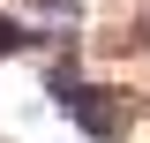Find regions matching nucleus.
<instances>
[{"label": "nucleus", "instance_id": "1", "mask_svg": "<svg viewBox=\"0 0 150 143\" xmlns=\"http://www.w3.org/2000/svg\"><path fill=\"white\" fill-rule=\"evenodd\" d=\"M45 98L60 106V121L83 128L90 143H128V128H135V106H128L112 83H98L75 45H68V53H60V45L45 53Z\"/></svg>", "mask_w": 150, "mask_h": 143}, {"label": "nucleus", "instance_id": "2", "mask_svg": "<svg viewBox=\"0 0 150 143\" xmlns=\"http://www.w3.org/2000/svg\"><path fill=\"white\" fill-rule=\"evenodd\" d=\"M53 38H60V30H38V23H23V15H0V60H15V53H53Z\"/></svg>", "mask_w": 150, "mask_h": 143}]
</instances>
